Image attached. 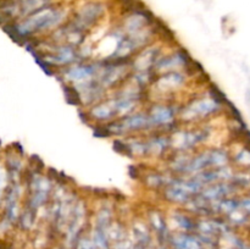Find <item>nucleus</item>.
Segmentation results:
<instances>
[{
  "mask_svg": "<svg viewBox=\"0 0 250 249\" xmlns=\"http://www.w3.org/2000/svg\"><path fill=\"white\" fill-rule=\"evenodd\" d=\"M67 17L66 9L55 5H50L44 9L38 10L33 14L28 15L21 21L15 24H6L10 28H4L12 38L24 39L33 34L42 33V32L55 31L59 27L63 26Z\"/></svg>",
  "mask_w": 250,
  "mask_h": 249,
  "instance_id": "nucleus-1",
  "label": "nucleus"
},
{
  "mask_svg": "<svg viewBox=\"0 0 250 249\" xmlns=\"http://www.w3.org/2000/svg\"><path fill=\"white\" fill-rule=\"evenodd\" d=\"M222 105H224L222 98L214 93V94L193 99L192 102L185 105L182 109H180L178 117H180L181 121L187 122V124L197 122L216 115L222 109Z\"/></svg>",
  "mask_w": 250,
  "mask_h": 249,
  "instance_id": "nucleus-2",
  "label": "nucleus"
},
{
  "mask_svg": "<svg viewBox=\"0 0 250 249\" xmlns=\"http://www.w3.org/2000/svg\"><path fill=\"white\" fill-rule=\"evenodd\" d=\"M209 137L210 131L207 127L175 129L170 134L171 149L176 153H189L204 143Z\"/></svg>",
  "mask_w": 250,
  "mask_h": 249,
  "instance_id": "nucleus-3",
  "label": "nucleus"
},
{
  "mask_svg": "<svg viewBox=\"0 0 250 249\" xmlns=\"http://www.w3.org/2000/svg\"><path fill=\"white\" fill-rule=\"evenodd\" d=\"M155 133H172L176 129L175 124L180 115V109L176 105L158 103L148 110Z\"/></svg>",
  "mask_w": 250,
  "mask_h": 249,
  "instance_id": "nucleus-4",
  "label": "nucleus"
},
{
  "mask_svg": "<svg viewBox=\"0 0 250 249\" xmlns=\"http://www.w3.org/2000/svg\"><path fill=\"white\" fill-rule=\"evenodd\" d=\"M105 14V5L100 1H89L81 6L70 23L82 32H88Z\"/></svg>",
  "mask_w": 250,
  "mask_h": 249,
  "instance_id": "nucleus-5",
  "label": "nucleus"
},
{
  "mask_svg": "<svg viewBox=\"0 0 250 249\" xmlns=\"http://www.w3.org/2000/svg\"><path fill=\"white\" fill-rule=\"evenodd\" d=\"M190 62H192V59H190L189 54L185 49L180 48L173 53L167 54V55L161 54L160 58L156 61L155 66H154V72L156 76H159L163 75V73L173 72V71L187 70Z\"/></svg>",
  "mask_w": 250,
  "mask_h": 249,
  "instance_id": "nucleus-6",
  "label": "nucleus"
},
{
  "mask_svg": "<svg viewBox=\"0 0 250 249\" xmlns=\"http://www.w3.org/2000/svg\"><path fill=\"white\" fill-rule=\"evenodd\" d=\"M161 55V46L159 44H149L134 55L131 60L132 72L138 71H154L156 61Z\"/></svg>",
  "mask_w": 250,
  "mask_h": 249,
  "instance_id": "nucleus-7",
  "label": "nucleus"
},
{
  "mask_svg": "<svg viewBox=\"0 0 250 249\" xmlns=\"http://www.w3.org/2000/svg\"><path fill=\"white\" fill-rule=\"evenodd\" d=\"M186 80H187L186 71H173V72L156 76L151 85L161 94H168V93H173L182 88L185 85Z\"/></svg>",
  "mask_w": 250,
  "mask_h": 249,
  "instance_id": "nucleus-8",
  "label": "nucleus"
},
{
  "mask_svg": "<svg viewBox=\"0 0 250 249\" xmlns=\"http://www.w3.org/2000/svg\"><path fill=\"white\" fill-rule=\"evenodd\" d=\"M154 24V17L144 9H136L124 19L121 28L127 36L141 32Z\"/></svg>",
  "mask_w": 250,
  "mask_h": 249,
  "instance_id": "nucleus-9",
  "label": "nucleus"
},
{
  "mask_svg": "<svg viewBox=\"0 0 250 249\" xmlns=\"http://www.w3.org/2000/svg\"><path fill=\"white\" fill-rule=\"evenodd\" d=\"M88 116L90 120L99 124H106L109 122L114 121V120L119 119V114H117L116 103H115L114 98H109L99 102L98 104L90 106L89 111H88Z\"/></svg>",
  "mask_w": 250,
  "mask_h": 249,
  "instance_id": "nucleus-10",
  "label": "nucleus"
},
{
  "mask_svg": "<svg viewBox=\"0 0 250 249\" xmlns=\"http://www.w3.org/2000/svg\"><path fill=\"white\" fill-rule=\"evenodd\" d=\"M238 190V188L229 181V182H217L207 186L203 188L200 194L209 202H215V200H220L222 198L233 197Z\"/></svg>",
  "mask_w": 250,
  "mask_h": 249,
  "instance_id": "nucleus-11",
  "label": "nucleus"
},
{
  "mask_svg": "<svg viewBox=\"0 0 250 249\" xmlns=\"http://www.w3.org/2000/svg\"><path fill=\"white\" fill-rule=\"evenodd\" d=\"M171 149L170 136L165 133H154L149 138H146V156H154V158H160L165 155Z\"/></svg>",
  "mask_w": 250,
  "mask_h": 249,
  "instance_id": "nucleus-12",
  "label": "nucleus"
},
{
  "mask_svg": "<svg viewBox=\"0 0 250 249\" xmlns=\"http://www.w3.org/2000/svg\"><path fill=\"white\" fill-rule=\"evenodd\" d=\"M171 219L175 222L176 226L181 229V232H187V233H194L197 231V221L194 215L188 211H181L175 210L171 214Z\"/></svg>",
  "mask_w": 250,
  "mask_h": 249,
  "instance_id": "nucleus-13",
  "label": "nucleus"
},
{
  "mask_svg": "<svg viewBox=\"0 0 250 249\" xmlns=\"http://www.w3.org/2000/svg\"><path fill=\"white\" fill-rule=\"evenodd\" d=\"M163 197L166 202L172 203V204L176 205H182V207H186L188 202L190 200L192 195L188 194L187 192L182 189V188L177 187V186L172 185H167L166 187H164L163 189Z\"/></svg>",
  "mask_w": 250,
  "mask_h": 249,
  "instance_id": "nucleus-14",
  "label": "nucleus"
},
{
  "mask_svg": "<svg viewBox=\"0 0 250 249\" xmlns=\"http://www.w3.org/2000/svg\"><path fill=\"white\" fill-rule=\"evenodd\" d=\"M151 228L149 225L143 221H137L132 226V236H133L134 243L141 244L143 247H148L151 242Z\"/></svg>",
  "mask_w": 250,
  "mask_h": 249,
  "instance_id": "nucleus-15",
  "label": "nucleus"
},
{
  "mask_svg": "<svg viewBox=\"0 0 250 249\" xmlns=\"http://www.w3.org/2000/svg\"><path fill=\"white\" fill-rule=\"evenodd\" d=\"M112 222H114V209L111 207H109V205H103L95 212L93 227H98V228L107 231V228L111 226Z\"/></svg>",
  "mask_w": 250,
  "mask_h": 249,
  "instance_id": "nucleus-16",
  "label": "nucleus"
},
{
  "mask_svg": "<svg viewBox=\"0 0 250 249\" xmlns=\"http://www.w3.org/2000/svg\"><path fill=\"white\" fill-rule=\"evenodd\" d=\"M229 161H231V155H229V153L226 149H210V164H211V168L224 167V166L229 165Z\"/></svg>",
  "mask_w": 250,
  "mask_h": 249,
  "instance_id": "nucleus-17",
  "label": "nucleus"
},
{
  "mask_svg": "<svg viewBox=\"0 0 250 249\" xmlns=\"http://www.w3.org/2000/svg\"><path fill=\"white\" fill-rule=\"evenodd\" d=\"M125 149L127 153L132 154L133 156H146V139L142 138H129L125 141L124 143Z\"/></svg>",
  "mask_w": 250,
  "mask_h": 249,
  "instance_id": "nucleus-18",
  "label": "nucleus"
},
{
  "mask_svg": "<svg viewBox=\"0 0 250 249\" xmlns=\"http://www.w3.org/2000/svg\"><path fill=\"white\" fill-rule=\"evenodd\" d=\"M225 219L229 221V224L231 225L232 227H243L247 226L250 221V216L247 214L244 210H242L241 208L236 209L234 211H232L231 214L227 215Z\"/></svg>",
  "mask_w": 250,
  "mask_h": 249,
  "instance_id": "nucleus-19",
  "label": "nucleus"
},
{
  "mask_svg": "<svg viewBox=\"0 0 250 249\" xmlns=\"http://www.w3.org/2000/svg\"><path fill=\"white\" fill-rule=\"evenodd\" d=\"M36 219H37V210L26 207L23 211L20 214V217H19L20 227H21L22 229L28 231V229H31L32 227L34 226V224H36Z\"/></svg>",
  "mask_w": 250,
  "mask_h": 249,
  "instance_id": "nucleus-20",
  "label": "nucleus"
},
{
  "mask_svg": "<svg viewBox=\"0 0 250 249\" xmlns=\"http://www.w3.org/2000/svg\"><path fill=\"white\" fill-rule=\"evenodd\" d=\"M231 182L236 186L238 189H243V188H250V171H236L233 178Z\"/></svg>",
  "mask_w": 250,
  "mask_h": 249,
  "instance_id": "nucleus-21",
  "label": "nucleus"
},
{
  "mask_svg": "<svg viewBox=\"0 0 250 249\" xmlns=\"http://www.w3.org/2000/svg\"><path fill=\"white\" fill-rule=\"evenodd\" d=\"M233 160L237 165L242 166L244 168H250V148H243L234 154Z\"/></svg>",
  "mask_w": 250,
  "mask_h": 249,
  "instance_id": "nucleus-22",
  "label": "nucleus"
},
{
  "mask_svg": "<svg viewBox=\"0 0 250 249\" xmlns=\"http://www.w3.org/2000/svg\"><path fill=\"white\" fill-rule=\"evenodd\" d=\"M239 208L247 212L250 216V195L248 197L239 198Z\"/></svg>",
  "mask_w": 250,
  "mask_h": 249,
  "instance_id": "nucleus-23",
  "label": "nucleus"
},
{
  "mask_svg": "<svg viewBox=\"0 0 250 249\" xmlns=\"http://www.w3.org/2000/svg\"><path fill=\"white\" fill-rule=\"evenodd\" d=\"M0 249H12V248L9 246V244H6V243H4V242L0 241Z\"/></svg>",
  "mask_w": 250,
  "mask_h": 249,
  "instance_id": "nucleus-24",
  "label": "nucleus"
}]
</instances>
